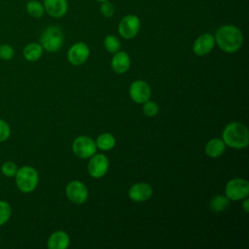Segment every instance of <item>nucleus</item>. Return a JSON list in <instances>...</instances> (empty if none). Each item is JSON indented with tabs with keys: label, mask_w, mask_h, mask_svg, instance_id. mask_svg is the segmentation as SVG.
<instances>
[{
	"label": "nucleus",
	"mask_w": 249,
	"mask_h": 249,
	"mask_svg": "<svg viewBox=\"0 0 249 249\" xmlns=\"http://www.w3.org/2000/svg\"><path fill=\"white\" fill-rule=\"evenodd\" d=\"M109 168V160L103 154H96L90 157L88 163V171L93 178L103 177Z\"/></svg>",
	"instance_id": "nucleus-9"
},
{
	"label": "nucleus",
	"mask_w": 249,
	"mask_h": 249,
	"mask_svg": "<svg viewBox=\"0 0 249 249\" xmlns=\"http://www.w3.org/2000/svg\"><path fill=\"white\" fill-rule=\"evenodd\" d=\"M118 30L123 38L132 39L140 30V19L134 15H127L121 19Z\"/></svg>",
	"instance_id": "nucleus-7"
},
{
	"label": "nucleus",
	"mask_w": 249,
	"mask_h": 249,
	"mask_svg": "<svg viewBox=\"0 0 249 249\" xmlns=\"http://www.w3.org/2000/svg\"><path fill=\"white\" fill-rule=\"evenodd\" d=\"M215 43L226 53L238 51L243 44V35L238 27L232 24L221 26L215 33Z\"/></svg>",
	"instance_id": "nucleus-1"
},
{
	"label": "nucleus",
	"mask_w": 249,
	"mask_h": 249,
	"mask_svg": "<svg viewBox=\"0 0 249 249\" xmlns=\"http://www.w3.org/2000/svg\"><path fill=\"white\" fill-rule=\"evenodd\" d=\"M223 141L234 149L246 148L249 144L248 128L241 123H230L223 131Z\"/></svg>",
	"instance_id": "nucleus-2"
},
{
	"label": "nucleus",
	"mask_w": 249,
	"mask_h": 249,
	"mask_svg": "<svg viewBox=\"0 0 249 249\" xmlns=\"http://www.w3.org/2000/svg\"><path fill=\"white\" fill-rule=\"evenodd\" d=\"M129 96L135 103L143 104L150 99L151 89L146 82L135 81L129 87Z\"/></svg>",
	"instance_id": "nucleus-11"
},
{
	"label": "nucleus",
	"mask_w": 249,
	"mask_h": 249,
	"mask_svg": "<svg viewBox=\"0 0 249 249\" xmlns=\"http://www.w3.org/2000/svg\"><path fill=\"white\" fill-rule=\"evenodd\" d=\"M10 136H11V127L9 124L6 121L0 119V143L7 141Z\"/></svg>",
	"instance_id": "nucleus-27"
},
{
	"label": "nucleus",
	"mask_w": 249,
	"mask_h": 249,
	"mask_svg": "<svg viewBox=\"0 0 249 249\" xmlns=\"http://www.w3.org/2000/svg\"><path fill=\"white\" fill-rule=\"evenodd\" d=\"M215 46V38L210 33H203L198 36L194 45L193 51L196 55L202 56L209 53Z\"/></svg>",
	"instance_id": "nucleus-12"
},
{
	"label": "nucleus",
	"mask_w": 249,
	"mask_h": 249,
	"mask_svg": "<svg viewBox=\"0 0 249 249\" xmlns=\"http://www.w3.org/2000/svg\"><path fill=\"white\" fill-rule=\"evenodd\" d=\"M0 241H1V235H0Z\"/></svg>",
	"instance_id": "nucleus-31"
},
{
	"label": "nucleus",
	"mask_w": 249,
	"mask_h": 249,
	"mask_svg": "<svg viewBox=\"0 0 249 249\" xmlns=\"http://www.w3.org/2000/svg\"><path fill=\"white\" fill-rule=\"evenodd\" d=\"M68 199L75 204H83L88 198V189L81 181H71L67 184L65 189Z\"/></svg>",
	"instance_id": "nucleus-8"
},
{
	"label": "nucleus",
	"mask_w": 249,
	"mask_h": 249,
	"mask_svg": "<svg viewBox=\"0 0 249 249\" xmlns=\"http://www.w3.org/2000/svg\"><path fill=\"white\" fill-rule=\"evenodd\" d=\"M15 55L14 48L9 44H0V58L3 60H10Z\"/></svg>",
	"instance_id": "nucleus-25"
},
{
	"label": "nucleus",
	"mask_w": 249,
	"mask_h": 249,
	"mask_svg": "<svg viewBox=\"0 0 249 249\" xmlns=\"http://www.w3.org/2000/svg\"><path fill=\"white\" fill-rule=\"evenodd\" d=\"M143 113L147 117H154L159 112V106L153 101H146L143 103Z\"/></svg>",
	"instance_id": "nucleus-26"
},
{
	"label": "nucleus",
	"mask_w": 249,
	"mask_h": 249,
	"mask_svg": "<svg viewBox=\"0 0 249 249\" xmlns=\"http://www.w3.org/2000/svg\"><path fill=\"white\" fill-rule=\"evenodd\" d=\"M69 243V235L63 231H57L50 235L47 241V246L49 249H66Z\"/></svg>",
	"instance_id": "nucleus-16"
},
{
	"label": "nucleus",
	"mask_w": 249,
	"mask_h": 249,
	"mask_svg": "<svg viewBox=\"0 0 249 249\" xmlns=\"http://www.w3.org/2000/svg\"><path fill=\"white\" fill-rule=\"evenodd\" d=\"M15 177L18 189L24 194L33 192L39 182V174L37 170L34 167L28 165L18 168Z\"/></svg>",
	"instance_id": "nucleus-3"
},
{
	"label": "nucleus",
	"mask_w": 249,
	"mask_h": 249,
	"mask_svg": "<svg viewBox=\"0 0 249 249\" xmlns=\"http://www.w3.org/2000/svg\"><path fill=\"white\" fill-rule=\"evenodd\" d=\"M104 47L107 52L111 53H115L119 52L121 48L120 40L115 35H107L104 39Z\"/></svg>",
	"instance_id": "nucleus-22"
},
{
	"label": "nucleus",
	"mask_w": 249,
	"mask_h": 249,
	"mask_svg": "<svg viewBox=\"0 0 249 249\" xmlns=\"http://www.w3.org/2000/svg\"><path fill=\"white\" fill-rule=\"evenodd\" d=\"M100 12L104 17L110 18L114 14V6L109 2V0L102 2L100 6Z\"/></svg>",
	"instance_id": "nucleus-28"
},
{
	"label": "nucleus",
	"mask_w": 249,
	"mask_h": 249,
	"mask_svg": "<svg viewBox=\"0 0 249 249\" xmlns=\"http://www.w3.org/2000/svg\"><path fill=\"white\" fill-rule=\"evenodd\" d=\"M243 199H244V198H243ZM242 207H243L244 211H245L246 213H248V211H249V199H248L247 197H245V199L243 200V202H242Z\"/></svg>",
	"instance_id": "nucleus-29"
},
{
	"label": "nucleus",
	"mask_w": 249,
	"mask_h": 249,
	"mask_svg": "<svg viewBox=\"0 0 249 249\" xmlns=\"http://www.w3.org/2000/svg\"><path fill=\"white\" fill-rule=\"evenodd\" d=\"M23 56L28 61L38 60L43 53V48L41 44L38 43H29L23 49Z\"/></svg>",
	"instance_id": "nucleus-18"
},
{
	"label": "nucleus",
	"mask_w": 249,
	"mask_h": 249,
	"mask_svg": "<svg viewBox=\"0 0 249 249\" xmlns=\"http://www.w3.org/2000/svg\"><path fill=\"white\" fill-rule=\"evenodd\" d=\"M26 11L29 14V16H31L32 18H41L44 13H45V9L43 4H41L38 1L35 0H30L27 4H26Z\"/></svg>",
	"instance_id": "nucleus-21"
},
{
	"label": "nucleus",
	"mask_w": 249,
	"mask_h": 249,
	"mask_svg": "<svg viewBox=\"0 0 249 249\" xmlns=\"http://www.w3.org/2000/svg\"><path fill=\"white\" fill-rule=\"evenodd\" d=\"M225 193L230 200L243 199L248 197L249 183L243 178H233L227 183Z\"/></svg>",
	"instance_id": "nucleus-5"
},
{
	"label": "nucleus",
	"mask_w": 249,
	"mask_h": 249,
	"mask_svg": "<svg viewBox=\"0 0 249 249\" xmlns=\"http://www.w3.org/2000/svg\"><path fill=\"white\" fill-rule=\"evenodd\" d=\"M42 48L48 52L53 53L58 51L63 44V34L61 29L56 25L48 26L40 37Z\"/></svg>",
	"instance_id": "nucleus-4"
},
{
	"label": "nucleus",
	"mask_w": 249,
	"mask_h": 249,
	"mask_svg": "<svg viewBox=\"0 0 249 249\" xmlns=\"http://www.w3.org/2000/svg\"><path fill=\"white\" fill-rule=\"evenodd\" d=\"M17 171H18V165L14 161L8 160L1 165V172L6 177H15Z\"/></svg>",
	"instance_id": "nucleus-24"
},
{
	"label": "nucleus",
	"mask_w": 249,
	"mask_h": 249,
	"mask_svg": "<svg viewBox=\"0 0 249 249\" xmlns=\"http://www.w3.org/2000/svg\"><path fill=\"white\" fill-rule=\"evenodd\" d=\"M97 2H100V3H102V2H105V1H108V0H96Z\"/></svg>",
	"instance_id": "nucleus-30"
},
{
	"label": "nucleus",
	"mask_w": 249,
	"mask_h": 249,
	"mask_svg": "<svg viewBox=\"0 0 249 249\" xmlns=\"http://www.w3.org/2000/svg\"><path fill=\"white\" fill-rule=\"evenodd\" d=\"M89 55V49L87 44L83 42L75 43L70 47L67 53L68 61L73 65H82L85 63Z\"/></svg>",
	"instance_id": "nucleus-10"
},
{
	"label": "nucleus",
	"mask_w": 249,
	"mask_h": 249,
	"mask_svg": "<svg viewBox=\"0 0 249 249\" xmlns=\"http://www.w3.org/2000/svg\"><path fill=\"white\" fill-rule=\"evenodd\" d=\"M12 216V207L11 205L5 201L0 200V227L5 225Z\"/></svg>",
	"instance_id": "nucleus-23"
},
{
	"label": "nucleus",
	"mask_w": 249,
	"mask_h": 249,
	"mask_svg": "<svg viewBox=\"0 0 249 249\" xmlns=\"http://www.w3.org/2000/svg\"><path fill=\"white\" fill-rule=\"evenodd\" d=\"M153 195L152 187L147 183H136L130 187L128 196L131 200L142 202L149 199Z\"/></svg>",
	"instance_id": "nucleus-13"
},
{
	"label": "nucleus",
	"mask_w": 249,
	"mask_h": 249,
	"mask_svg": "<svg viewBox=\"0 0 249 249\" xmlns=\"http://www.w3.org/2000/svg\"><path fill=\"white\" fill-rule=\"evenodd\" d=\"M73 153L80 159H89L96 152L95 142L89 136L81 135L75 138L72 144Z\"/></svg>",
	"instance_id": "nucleus-6"
},
{
	"label": "nucleus",
	"mask_w": 249,
	"mask_h": 249,
	"mask_svg": "<svg viewBox=\"0 0 249 249\" xmlns=\"http://www.w3.org/2000/svg\"><path fill=\"white\" fill-rule=\"evenodd\" d=\"M230 204V199L226 196H215L209 203V207L213 212H222Z\"/></svg>",
	"instance_id": "nucleus-20"
},
{
	"label": "nucleus",
	"mask_w": 249,
	"mask_h": 249,
	"mask_svg": "<svg viewBox=\"0 0 249 249\" xmlns=\"http://www.w3.org/2000/svg\"><path fill=\"white\" fill-rule=\"evenodd\" d=\"M226 144L223 139L213 138L205 145V153L210 158H219L225 152Z\"/></svg>",
	"instance_id": "nucleus-17"
},
{
	"label": "nucleus",
	"mask_w": 249,
	"mask_h": 249,
	"mask_svg": "<svg viewBox=\"0 0 249 249\" xmlns=\"http://www.w3.org/2000/svg\"><path fill=\"white\" fill-rule=\"evenodd\" d=\"M115 143H116V140L114 136L110 133H102L95 140L96 148L102 151L111 150L115 146Z\"/></svg>",
	"instance_id": "nucleus-19"
},
{
	"label": "nucleus",
	"mask_w": 249,
	"mask_h": 249,
	"mask_svg": "<svg viewBox=\"0 0 249 249\" xmlns=\"http://www.w3.org/2000/svg\"><path fill=\"white\" fill-rule=\"evenodd\" d=\"M130 66V58L125 52H117L111 60V67L114 72L123 74L128 70Z\"/></svg>",
	"instance_id": "nucleus-15"
},
{
	"label": "nucleus",
	"mask_w": 249,
	"mask_h": 249,
	"mask_svg": "<svg viewBox=\"0 0 249 249\" xmlns=\"http://www.w3.org/2000/svg\"><path fill=\"white\" fill-rule=\"evenodd\" d=\"M43 6L45 12L53 18H61L68 10L67 0H44Z\"/></svg>",
	"instance_id": "nucleus-14"
}]
</instances>
